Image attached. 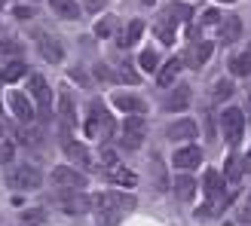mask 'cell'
Wrapping results in <instances>:
<instances>
[{
  "label": "cell",
  "instance_id": "28",
  "mask_svg": "<svg viewBox=\"0 0 251 226\" xmlns=\"http://www.w3.org/2000/svg\"><path fill=\"white\" fill-rule=\"evenodd\" d=\"M110 181H114V183H123V186H135V183H138L135 174H132L129 168H120V165L110 168Z\"/></svg>",
  "mask_w": 251,
  "mask_h": 226
},
{
  "label": "cell",
  "instance_id": "5",
  "mask_svg": "<svg viewBox=\"0 0 251 226\" xmlns=\"http://www.w3.org/2000/svg\"><path fill=\"white\" fill-rule=\"evenodd\" d=\"M6 181H9V186H16V190H37V186L43 183V174L34 165H19L6 174Z\"/></svg>",
  "mask_w": 251,
  "mask_h": 226
},
{
  "label": "cell",
  "instance_id": "14",
  "mask_svg": "<svg viewBox=\"0 0 251 226\" xmlns=\"http://www.w3.org/2000/svg\"><path fill=\"white\" fill-rule=\"evenodd\" d=\"M199 162H202V150H199V147H181L178 153L172 156L175 168H196Z\"/></svg>",
  "mask_w": 251,
  "mask_h": 226
},
{
  "label": "cell",
  "instance_id": "36",
  "mask_svg": "<svg viewBox=\"0 0 251 226\" xmlns=\"http://www.w3.org/2000/svg\"><path fill=\"white\" fill-rule=\"evenodd\" d=\"M117 77H120L123 83H132V86H135L138 80H141V77H138V73H135V70H132L129 65H123V68H120V73H117Z\"/></svg>",
  "mask_w": 251,
  "mask_h": 226
},
{
  "label": "cell",
  "instance_id": "33",
  "mask_svg": "<svg viewBox=\"0 0 251 226\" xmlns=\"http://www.w3.org/2000/svg\"><path fill=\"white\" fill-rule=\"evenodd\" d=\"M114 24H117V19H114V16H104V19H98V24H95V34H98V37H110V34H114Z\"/></svg>",
  "mask_w": 251,
  "mask_h": 226
},
{
  "label": "cell",
  "instance_id": "39",
  "mask_svg": "<svg viewBox=\"0 0 251 226\" xmlns=\"http://www.w3.org/2000/svg\"><path fill=\"white\" fill-rule=\"evenodd\" d=\"M9 159H12V144L3 141V144H0V162H9Z\"/></svg>",
  "mask_w": 251,
  "mask_h": 226
},
{
  "label": "cell",
  "instance_id": "17",
  "mask_svg": "<svg viewBox=\"0 0 251 226\" xmlns=\"http://www.w3.org/2000/svg\"><path fill=\"white\" fill-rule=\"evenodd\" d=\"M175 196H178L181 202H187V199L196 196V181L190 178V174H178V178H175Z\"/></svg>",
  "mask_w": 251,
  "mask_h": 226
},
{
  "label": "cell",
  "instance_id": "7",
  "mask_svg": "<svg viewBox=\"0 0 251 226\" xmlns=\"http://www.w3.org/2000/svg\"><path fill=\"white\" fill-rule=\"evenodd\" d=\"M144 135H147V122L141 116H129V119H123V147L126 150H138L144 141Z\"/></svg>",
  "mask_w": 251,
  "mask_h": 226
},
{
  "label": "cell",
  "instance_id": "8",
  "mask_svg": "<svg viewBox=\"0 0 251 226\" xmlns=\"http://www.w3.org/2000/svg\"><path fill=\"white\" fill-rule=\"evenodd\" d=\"M28 92L37 104L43 107V113H49V104H52V89H49V83L40 77V73H31L28 77Z\"/></svg>",
  "mask_w": 251,
  "mask_h": 226
},
{
  "label": "cell",
  "instance_id": "38",
  "mask_svg": "<svg viewBox=\"0 0 251 226\" xmlns=\"http://www.w3.org/2000/svg\"><path fill=\"white\" fill-rule=\"evenodd\" d=\"M215 22H224V19H221V12H218V9H205L202 24H215Z\"/></svg>",
  "mask_w": 251,
  "mask_h": 226
},
{
  "label": "cell",
  "instance_id": "46",
  "mask_svg": "<svg viewBox=\"0 0 251 226\" xmlns=\"http://www.w3.org/2000/svg\"><path fill=\"white\" fill-rule=\"evenodd\" d=\"M0 135H3V122H0Z\"/></svg>",
  "mask_w": 251,
  "mask_h": 226
},
{
  "label": "cell",
  "instance_id": "35",
  "mask_svg": "<svg viewBox=\"0 0 251 226\" xmlns=\"http://www.w3.org/2000/svg\"><path fill=\"white\" fill-rule=\"evenodd\" d=\"M138 61H141V68L150 73V70L156 68V52H153V49H147V52H141V58H138Z\"/></svg>",
  "mask_w": 251,
  "mask_h": 226
},
{
  "label": "cell",
  "instance_id": "31",
  "mask_svg": "<svg viewBox=\"0 0 251 226\" xmlns=\"http://www.w3.org/2000/svg\"><path fill=\"white\" fill-rule=\"evenodd\" d=\"M19 137L25 144H31V147H40V141H43V135L37 132V129H31V125H22L19 129Z\"/></svg>",
  "mask_w": 251,
  "mask_h": 226
},
{
  "label": "cell",
  "instance_id": "15",
  "mask_svg": "<svg viewBox=\"0 0 251 226\" xmlns=\"http://www.w3.org/2000/svg\"><path fill=\"white\" fill-rule=\"evenodd\" d=\"M61 202V208H65V214H83V211H89L92 208V199L89 196H74V193H68V196H61L58 199Z\"/></svg>",
  "mask_w": 251,
  "mask_h": 226
},
{
  "label": "cell",
  "instance_id": "16",
  "mask_svg": "<svg viewBox=\"0 0 251 226\" xmlns=\"http://www.w3.org/2000/svg\"><path fill=\"white\" fill-rule=\"evenodd\" d=\"M239 34H242V22L236 19V16H227V19L221 22V28H218L221 43H236V40H239Z\"/></svg>",
  "mask_w": 251,
  "mask_h": 226
},
{
  "label": "cell",
  "instance_id": "42",
  "mask_svg": "<svg viewBox=\"0 0 251 226\" xmlns=\"http://www.w3.org/2000/svg\"><path fill=\"white\" fill-rule=\"evenodd\" d=\"M242 162H245V171H251V153H248V156H245Z\"/></svg>",
  "mask_w": 251,
  "mask_h": 226
},
{
  "label": "cell",
  "instance_id": "9",
  "mask_svg": "<svg viewBox=\"0 0 251 226\" xmlns=\"http://www.w3.org/2000/svg\"><path fill=\"white\" fill-rule=\"evenodd\" d=\"M52 181H55L58 186L83 190V186H86V174H80L77 168H71V165H58V168H52Z\"/></svg>",
  "mask_w": 251,
  "mask_h": 226
},
{
  "label": "cell",
  "instance_id": "30",
  "mask_svg": "<svg viewBox=\"0 0 251 226\" xmlns=\"http://www.w3.org/2000/svg\"><path fill=\"white\" fill-rule=\"evenodd\" d=\"M178 70H181V58H172L166 68H162V73H159V86H172V80L178 77Z\"/></svg>",
  "mask_w": 251,
  "mask_h": 226
},
{
  "label": "cell",
  "instance_id": "21",
  "mask_svg": "<svg viewBox=\"0 0 251 226\" xmlns=\"http://www.w3.org/2000/svg\"><path fill=\"white\" fill-rule=\"evenodd\" d=\"M211 55V43H196L190 52H187V65L190 68H199V65H205Z\"/></svg>",
  "mask_w": 251,
  "mask_h": 226
},
{
  "label": "cell",
  "instance_id": "19",
  "mask_svg": "<svg viewBox=\"0 0 251 226\" xmlns=\"http://www.w3.org/2000/svg\"><path fill=\"white\" fill-rule=\"evenodd\" d=\"M230 70L236 73V77H251V43L245 46L242 55H236V58L230 61Z\"/></svg>",
  "mask_w": 251,
  "mask_h": 226
},
{
  "label": "cell",
  "instance_id": "29",
  "mask_svg": "<svg viewBox=\"0 0 251 226\" xmlns=\"http://www.w3.org/2000/svg\"><path fill=\"white\" fill-rule=\"evenodd\" d=\"M22 73H28V68H25V61H12L9 68H3V70H0V80H3V83H16V80L22 77Z\"/></svg>",
  "mask_w": 251,
  "mask_h": 226
},
{
  "label": "cell",
  "instance_id": "1",
  "mask_svg": "<svg viewBox=\"0 0 251 226\" xmlns=\"http://www.w3.org/2000/svg\"><path fill=\"white\" fill-rule=\"evenodd\" d=\"M135 208V199L132 196H114V193H101L92 199V211L101 226H117L123 211H132Z\"/></svg>",
  "mask_w": 251,
  "mask_h": 226
},
{
  "label": "cell",
  "instance_id": "22",
  "mask_svg": "<svg viewBox=\"0 0 251 226\" xmlns=\"http://www.w3.org/2000/svg\"><path fill=\"white\" fill-rule=\"evenodd\" d=\"M156 37L162 43H172L175 40V19L169 16V12H162L159 22H156Z\"/></svg>",
  "mask_w": 251,
  "mask_h": 226
},
{
  "label": "cell",
  "instance_id": "11",
  "mask_svg": "<svg viewBox=\"0 0 251 226\" xmlns=\"http://www.w3.org/2000/svg\"><path fill=\"white\" fill-rule=\"evenodd\" d=\"M224 186H227V178L218 171V168H208L205 171V178H202V190L208 199H221V196H227L224 193Z\"/></svg>",
  "mask_w": 251,
  "mask_h": 226
},
{
  "label": "cell",
  "instance_id": "10",
  "mask_svg": "<svg viewBox=\"0 0 251 226\" xmlns=\"http://www.w3.org/2000/svg\"><path fill=\"white\" fill-rule=\"evenodd\" d=\"M114 104L123 113H132V116H141V113L147 110V101H144V98H138V95H132V92H117L114 95Z\"/></svg>",
  "mask_w": 251,
  "mask_h": 226
},
{
  "label": "cell",
  "instance_id": "34",
  "mask_svg": "<svg viewBox=\"0 0 251 226\" xmlns=\"http://www.w3.org/2000/svg\"><path fill=\"white\" fill-rule=\"evenodd\" d=\"M0 52H3V55H9V52H19V43L12 40L9 34H0Z\"/></svg>",
  "mask_w": 251,
  "mask_h": 226
},
{
  "label": "cell",
  "instance_id": "32",
  "mask_svg": "<svg viewBox=\"0 0 251 226\" xmlns=\"http://www.w3.org/2000/svg\"><path fill=\"white\" fill-rule=\"evenodd\" d=\"M43 217H46L43 208H31V211L22 214V226H37V223H43Z\"/></svg>",
  "mask_w": 251,
  "mask_h": 226
},
{
  "label": "cell",
  "instance_id": "4",
  "mask_svg": "<svg viewBox=\"0 0 251 226\" xmlns=\"http://www.w3.org/2000/svg\"><path fill=\"white\" fill-rule=\"evenodd\" d=\"M34 40H37V49H40V55L49 61V65H58L61 58H65V46L55 34H46V31H34Z\"/></svg>",
  "mask_w": 251,
  "mask_h": 226
},
{
  "label": "cell",
  "instance_id": "43",
  "mask_svg": "<svg viewBox=\"0 0 251 226\" xmlns=\"http://www.w3.org/2000/svg\"><path fill=\"white\" fill-rule=\"evenodd\" d=\"M141 3H144V6H153V0H141Z\"/></svg>",
  "mask_w": 251,
  "mask_h": 226
},
{
  "label": "cell",
  "instance_id": "47",
  "mask_svg": "<svg viewBox=\"0 0 251 226\" xmlns=\"http://www.w3.org/2000/svg\"><path fill=\"white\" fill-rule=\"evenodd\" d=\"M0 9H3V0H0Z\"/></svg>",
  "mask_w": 251,
  "mask_h": 226
},
{
  "label": "cell",
  "instance_id": "44",
  "mask_svg": "<svg viewBox=\"0 0 251 226\" xmlns=\"http://www.w3.org/2000/svg\"><path fill=\"white\" fill-rule=\"evenodd\" d=\"M248 214H251V199H248Z\"/></svg>",
  "mask_w": 251,
  "mask_h": 226
},
{
  "label": "cell",
  "instance_id": "40",
  "mask_svg": "<svg viewBox=\"0 0 251 226\" xmlns=\"http://www.w3.org/2000/svg\"><path fill=\"white\" fill-rule=\"evenodd\" d=\"M101 159H104V165H114V150H110V147H104V153H101Z\"/></svg>",
  "mask_w": 251,
  "mask_h": 226
},
{
  "label": "cell",
  "instance_id": "18",
  "mask_svg": "<svg viewBox=\"0 0 251 226\" xmlns=\"http://www.w3.org/2000/svg\"><path fill=\"white\" fill-rule=\"evenodd\" d=\"M166 110H184V107H190V89L187 86H178L169 98H166V104H162Z\"/></svg>",
  "mask_w": 251,
  "mask_h": 226
},
{
  "label": "cell",
  "instance_id": "26",
  "mask_svg": "<svg viewBox=\"0 0 251 226\" xmlns=\"http://www.w3.org/2000/svg\"><path fill=\"white\" fill-rule=\"evenodd\" d=\"M65 153H68L71 162H77V165H86V162H89V153H86V147L77 144V141H68V144H65Z\"/></svg>",
  "mask_w": 251,
  "mask_h": 226
},
{
  "label": "cell",
  "instance_id": "12",
  "mask_svg": "<svg viewBox=\"0 0 251 226\" xmlns=\"http://www.w3.org/2000/svg\"><path fill=\"white\" fill-rule=\"evenodd\" d=\"M9 107H12V113H16L19 122H25V125L34 122V107H31V101H28L22 92H12V95H9Z\"/></svg>",
  "mask_w": 251,
  "mask_h": 226
},
{
  "label": "cell",
  "instance_id": "23",
  "mask_svg": "<svg viewBox=\"0 0 251 226\" xmlns=\"http://www.w3.org/2000/svg\"><path fill=\"white\" fill-rule=\"evenodd\" d=\"M49 6H52L61 19H77L80 16V6L74 3V0H49Z\"/></svg>",
  "mask_w": 251,
  "mask_h": 226
},
{
  "label": "cell",
  "instance_id": "13",
  "mask_svg": "<svg viewBox=\"0 0 251 226\" xmlns=\"http://www.w3.org/2000/svg\"><path fill=\"white\" fill-rule=\"evenodd\" d=\"M196 129L199 125L193 119H178V122H172L166 129V137L169 141H190V137H196Z\"/></svg>",
  "mask_w": 251,
  "mask_h": 226
},
{
  "label": "cell",
  "instance_id": "6",
  "mask_svg": "<svg viewBox=\"0 0 251 226\" xmlns=\"http://www.w3.org/2000/svg\"><path fill=\"white\" fill-rule=\"evenodd\" d=\"M77 122V107H74V98L68 89H61L58 95V129H61V137H65V144L71 141L68 132H71V125Z\"/></svg>",
  "mask_w": 251,
  "mask_h": 226
},
{
  "label": "cell",
  "instance_id": "27",
  "mask_svg": "<svg viewBox=\"0 0 251 226\" xmlns=\"http://www.w3.org/2000/svg\"><path fill=\"white\" fill-rule=\"evenodd\" d=\"M141 34H144V22L141 19H135V22H129V31H126V37H123V46H135L138 40H141Z\"/></svg>",
  "mask_w": 251,
  "mask_h": 226
},
{
  "label": "cell",
  "instance_id": "2",
  "mask_svg": "<svg viewBox=\"0 0 251 226\" xmlns=\"http://www.w3.org/2000/svg\"><path fill=\"white\" fill-rule=\"evenodd\" d=\"M86 132H89L92 137H110V132H114V119H110V113L104 110V104L92 101L89 104V125H86Z\"/></svg>",
  "mask_w": 251,
  "mask_h": 226
},
{
  "label": "cell",
  "instance_id": "37",
  "mask_svg": "<svg viewBox=\"0 0 251 226\" xmlns=\"http://www.w3.org/2000/svg\"><path fill=\"white\" fill-rule=\"evenodd\" d=\"M215 95H218V98L233 95V83H230V80H218V83H215Z\"/></svg>",
  "mask_w": 251,
  "mask_h": 226
},
{
  "label": "cell",
  "instance_id": "41",
  "mask_svg": "<svg viewBox=\"0 0 251 226\" xmlns=\"http://www.w3.org/2000/svg\"><path fill=\"white\" fill-rule=\"evenodd\" d=\"M31 16H34V12H31V9H25V6L16 9V19H31Z\"/></svg>",
  "mask_w": 251,
  "mask_h": 226
},
{
  "label": "cell",
  "instance_id": "45",
  "mask_svg": "<svg viewBox=\"0 0 251 226\" xmlns=\"http://www.w3.org/2000/svg\"><path fill=\"white\" fill-rule=\"evenodd\" d=\"M221 3H233V0H221Z\"/></svg>",
  "mask_w": 251,
  "mask_h": 226
},
{
  "label": "cell",
  "instance_id": "24",
  "mask_svg": "<svg viewBox=\"0 0 251 226\" xmlns=\"http://www.w3.org/2000/svg\"><path fill=\"white\" fill-rule=\"evenodd\" d=\"M242 171H245V162H242L239 156H230L227 165H224V178H227L230 183H236V181L242 178Z\"/></svg>",
  "mask_w": 251,
  "mask_h": 226
},
{
  "label": "cell",
  "instance_id": "20",
  "mask_svg": "<svg viewBox=\"0 0 251 226\" xmlns=\"http://www.w3.org/2000/svg\"><path fill=\"white\" fill-rule=\"evenodd\" d=\"M150 174H153V186H156L159 193H166L169 190V181H166V165H162L159 156L150 159Z\"/></svg>",
  "mask_w": 251,
  "mask_h": 226
},
{
  "label": "cell",
  "instance_id": "25",
  "mask_svg": "<svg viewBox=\"0 0 251 226\" xmlns=\"http://www.w3.org/2000/svg\"><path fill=\"white\" fill-rule=\"evenodd\" d=\"M227 205H230V196H227V199H208V205L199 208V211H196V217H215V214H221V211L227 208Z\"/></svg>",
  "mask_w": 251,
  "mask_h": 226
},
{
  "label": "cell",
  "instance_id": "3",
  "mask_svg": "<svg viewBox=\"0 0 251 226\" xmlns=\"http://www.w3.org/2000/svg\"><path fill=\"white\" fill-rule=\"evenodd\" d=\"M221 129H224L227 144H239V141H242V129H245L242 110H236V107H227V110H224V113H221Z\"/></svg>",
  "mask_w": 251,
  "mask_h": 226
}]
</instances>
